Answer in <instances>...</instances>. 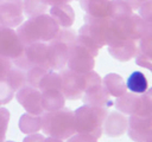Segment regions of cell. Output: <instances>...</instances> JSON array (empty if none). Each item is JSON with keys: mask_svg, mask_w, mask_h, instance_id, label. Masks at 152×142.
I'll return each instance as SVG.
<instances>
[{"mask_svg": "<svg viewBox=\"0 0 152 142\" xmlns=\"http://www.w3.org/2000/svg\"><path fill=\"white\" fill-rule=\"evenodd\" d=\"M42 130L45 135L66 140L76 134L74 111L62 108L55 111H44L42 115Z\"/></svg>", "mask_w": 152, "mask_h": 142, "instance_id": "6da1fadb", "label": "cell"}, {"mask_svg": "<svg viewBox=\"0 0 152 142\" xmlns=\"http://www.w3.org/2000/svg\"><path fill=\"white\" fill-rule=\"evenodd\" d=\"M108 108L82 105L74 111L76 133L87 134L95 138L102 135V125L108 114Z\"/></svg>", "mask_w": 152, "mask_h": 142, "instance_id": "7a4b0ae2", "label": "cell"}, {"mask_svg": "<svg viewBox=\"0 0 152 142\" xmlns=\"http://www.w3.org/2000/svg\"><path fill=\"white\" fill-rule=\"evenodd\" d=\"M84 25L78 30V34H83L93 39L97 46L101 49L106 46L110 37L112 19L107 18H95L88 14L84 15Z\"/></svg>", "mask_w": 152, "mask_h": 142, "instance_id": "3957f363", "label": "cell"}, {"mask_svg": "<svg viewBox=\"0 0 152 142\" xmlns=\"http://www.w3.org/2000/svg\"><path fill=\"white\" fill-rule=\"evenodd\" d=\"M62 78V92L65 99L75 101L82 98L86 89H87V77L86 72H76L70 69H62L61 72Z\"/></svg>", "mask_w": 152, "mask_h": 142, "instance_id": "277c9868", "label": "cell"}, {"mask_svg": "<svg viewBox=\"0 0 152 142\" xmlns=\"http://www.w3.org/2000/svg\"><path fill=\"white\" fill-rule=\"evenodd\" d=\"M68 69L76 72H88L91 71L95 66V57L77 43H72L69 45V53L66 60Z\"/></svg>", "mask_w": 152, "mask_h": 142, "instance_id": "5b68a950", "label": "cell"}, {"mask_svg": "<svg viewBox=\"0 0 152 142\" xmlns=\"http://www.w3.org/2000/svg\"><path fill=\"white\" fill-rule=\"evenodd\" d=\"M24 49L15 30L0 25V56L13 60L23 53Z\"/></svg>", "mask_w": 152, "mask_h": 142, "instance_id": "8992f818", "label": "cell"}, {"mask_svg": "<svg viewBox=\"0 0 152 142\" xmlns=\"http://www.w3.org/2000/svg\"><path fill=\"white\" fill-rule=\"evenodd\" d=\"M127 134L134 142H145L152 137V115H129Z\"/></svg>", "mask_w": 152, "mask_h": 142, "instance_id": "52a82bcc", "label": "cell"}, {"mask_svg": "<svg viewBox=\"0 0 152 142\" xmlns=\"http://www.w3.org/2000/svg\"><path fill=\"white\" fill-rule=\"evenodd\" d=\"M14 96L26 112L39 116L44 112V109L42 106V91L38 88L25 85L19 89Z\"/></svg>", "mask_w": 152, "mask_h": 142, "instance_id": "ba28073f", "label": "cell"}, {"mask_svg": "<svg viewBox=\"0 0 152 142\" xmlns=\"http://www.w3.org/2000/svg\"><path fill=\"white\" fill-rule=\"evenodd\" d=\"M23 20V0H0V25L14 28Z\"/></svg>", "mask_w": 152, "mask_h": 142, "instance_id": "9c48e42d", "label": "cell"}, {"mask_svg": "<svg viewBox=\"0 0 152 142\" xmlns=\"http://www.w3.org/2000/svg\"><path fill=\"white\" fill-rule=\"evenodd\" d=\"M31 19L33 21V26H34L36 33L38 36V39H39V41H43V43L51 41L55 38V36L57 34L58 30L61 28L57 25V22L52 19V17L48 13L40 14V15L31 18Z\"/></svg>", "mask_w": 152, "mask_h": 142, "instance_id": "30bf717a", "label": "cell"}, {"mask_svg": "<svg viewBox=\"0 0 152 142\" xmlns=\"http://www.w3.org/2000/svg\"><path fill=\"white\" fill-rule=\"evenodd\" d=\"M128 118L120 111H109L104 118L102 131L109 137H119L127 131Z\"/></svg>", "mask_w": 152, "mask_h": 142, "instance_id": "8fae6325", "label": "cell"}, {"mask_svg": "<svg viewBox=\"0 0 152 142\" xmlns=\"http://www.w3.org/2000/svg\"><path fill=\"white\" fill-rule=\"evenodd\" d=\"M107 46L109 54L119 62L131 60L133 57H135L138 51V45L135 40L132 39H118L112 41Z\"/></svg>", "mask_w": 152, "mask_h": 142, "instance_id": "7c38bea8", "label": "cell"}, {"mask_svg": "<svg viewBox=\"0 0 152 142\" xmlns=\"http://www.w3.org/2000/svg\"><path fill=\"white\" fill-rule=\"evenodd\" d=\"M82 101L86 105H90V106L109 108L114 105V101L112 99V96L106 91L102 83L88 88L82 96Z\"/></svg>", "mask_w": 152, "mask_h": 142, "instance_id": "4fadbf2b", "label": "cell"}, {"mask_svg": "<svg viewBox=\"0 0 152 142\" xmlns=\"http://www.w3.org/2000/svg\"><path fill=\"white\" fill-rule=\"evenodd\" d=\"M69 45L61 41H49L48 44V62L51 70L58 71L66 66Z\"/></svg>", "mask_w": 152, "mask_h": 142, "instance_id": "5bb4252c", "label": "cell"}, {"mask_svg": "<svg viewBox=\"0 0 152 142\" xmlns=\"http://www.w3.org/2000/svg\"><path fill=\"white\" fill-rule=\"evenodd\" d=\"M23 53L31 66H42V67H46L51 70L49 66V62H48V44L46 43L39 41V43H33L31 45H27L25 46Z\"/></svg>", "mask_w": 152, "mask_h": 142, "instance_id": "9a60e30c", "label": "cell"}, {"mask_svg": "<svg viewBox=\"0 0 152 142\" xmlns=\"http://www.w3.org/2000/svg\"><path fill=\"white\" fill-rule=\"evenodd\" d=\"M52 19L57 22L61 28L71 27L75 21V12L69 4H61L51 6L50 13Z\"/></svg>", "mask_w": 152, "mask_h": 142, "instance_id": "2e32d148", "label": "cell"}, {"mask_svg": "<svg viewBox=\"0 0 152 142\" xmlns=\"http://www.w3.org/2000/svg\"><path fill=\"white\" fill-rule=\"evenodd\" d=\"M140 105V95L126 91L120 97H116L114 101V106L118 111L124 115H133L138 111Z\"/></svg>", "mask_w": 152, "mask_h": 142, "instance_id": "e0dca14e", "label": "cell"}, {"mask_svg": "<svg viewBox=\"0 0 152 142\" xmlns=\"http://www.w3.org/2000/svg\"><path fill=\"white\" fill-rule=\"evenodd\" d=\"M80 5L86 14L95 18L109 17L110 0H80Z\"/></svg>", "mask_w": 152, "mask_h": 142, "instance_id": "ac0fdd59", "label": "cell"}, {"mask_svg": "<svg viewBox=\"0 0 152 142\" xmlns=\"http://www.w3.org/2000/svg\"><path fill=\"white\" fill-rule=\"evenodd\" d=\"M102 85L112 97H120L127 91L126 80L118 73L110 72L102 78Z\"/></svg>", "mask_w": 152, "mask_h": 142, "instance_id": "d6986e66", "label": "cell"}, {"mask_svg": "<svg viewBox=\"0 0 152 142\" xmlns=\"http://www.w3.org/2000/svg\"><path fill=\"white\" fill-rule=\"evenodd\" d=\"M65 97L61 90H46L42 92V106L44 111H55L64 108Z\"/></svg>", "mask_w": 152, "mask_h": 142, "instance_id": "ffe728a7", "label": "cell"}, {"mask_svg": "<svg viewBox=\"0 0 152 142\" xmlns=\"http://www.w3.org/2000/svg\"><path fill=\"white\" fill-rule=\"evenodd\" d=\"M126 88L128 91L141 95L148 89V82L141 71H133L126 79Z\"/></svg>", "mask_w": 152, "mask_h": 142, "instance_id": "44dd1931", "label": "cell"}, {"mask_svg": "<svg viewBox=\"0 0 152 142\" xmlns=\"http://www.w3.org/2000/svg\"><path fill=\"white\" fill-rule=\"evenodd\" d=\"M18 127L21 133L24 134H34L38 133L42 129V117L39 115H32V114H23L19 118Z\"/></svg>", "mask_w": 152, "mask_h": 142, "instance_id": "7402d4cb", "label": "cell"}, {"mask_svg": "<svg viewBox=\"0 0 152 142\" xmlns=\"http://www.w3.org/2000/svg\"><path fill=\"white\" fill-rule=\"evenodd\" d=\"M8 84L10 86L17 92L19 89H21L23 86L27 85V82H26V71L25 70H21L19 69L18 66L13 65L10 67L8 72L6 73L5 78H4Z\"/></svg>", "mask_w": 152, "mask_h": 142, "instance_id": "603a6c76", "label": "cell"}, {"mask_svg": "<svg viewBox=\"0 0 152 142\" xmlns=\"http://www.w3.org/2000/svg\"><path fill=\"white\" fill-rule=\"evenodd\" d=\"M49 4L46 2V0H23L24 14L28 19L46 13Z\"/></svg>", "mask_w": 152, "mask_h": 142, "instance_id": "cb8c5ba5", "label": "cell"}, {"mask_svg": "<svg viewBox=\"0 0 152 142\" xmlns=\"http://www.w3.org/2000/svg\"><path fill=\"white\" fill-rule=\"evenodd\" d=\"M133 14V9L125 0H110L109 18L113 20L125 19Z\"/></svg>", "mask_w": 152, "mask_h": 142, "instance_id": "d4e9b609", "label": "cell"}, {"mask_svg": "<svg viewBox=\"0 0 152 142\" xmlns=\"http://www.w3.org/2000/svg\"><path fill=\"white\" fill-rule=\"evenodd\" d=\"M38 89L43 92L46 90H61L62 89V78L61 75L55 70H49L42 78ZM62 91V90H61Z\"/></svg>", "mask_w": 152, "mask_h": 142, "instance_id": "484cf974", "label": "cell"}, {"mask_svg": "<svg viewBox=\"0 0 152 142\" xmlns=\"http://www.w3.org/2000/svg\"><path fill=\"white\" fill-rule=\"evenodd\" d=\"M48 71H49V69L42 67V66H32L31 69H28L26 71V82H27V85H31L33 88H38L42 78L44 77V75Z\"/></svg>", "mask_w": 152, "mask_h": 142, "instance_id": "4316f807", "label": "cell"}, {"mask_svg": "<svg viewBox=\"0 0 152 142\" xmlns=\"http://www.w3.org/2000/svg\"><path fill=\"white\" fill-rule=\"evenodd\" d=\"M135 114L142 116L152 115V88L147 89L144 93L140 95V105Z\"/></svg>", "mask_w": 152, "mask_h": 142, "instance_id": "83f0119b", "label": "cell"}, {"mask_svg": "<svg viewBox=\"0 0 152 142\" xmlns=\"http://www.w3.org/2000/svg\"><path fill=\"white\" fill-rule=\"evenodd\" d=\"M138 53L152 59V33H144L138 43Z\"/></svg>", "mask_w": 152, "mask_h": 142, "instance_id": "f1b7e54d", "label": "cell"}, {"mask_svg": "<svg viewBox=\"0 0 152 142\" xmlns=\"http://www.w3.org/2000/svg\"><path fill=\"white\" fill-rule=\"evenodd\" d=\"M76 37H77L76 32L74 30H71L70 27L59 28L57 34L52 39V41H61V43H64L66 45H70V44H72L76 40Z\"/></svg>", "mask_w": 152, "mask_h": 142, "instance_id": "f546056e", "label": "cell"}, {"mask_svg": "<svg viewBox=\"0 0 152 142\" xmlns=\"http://www.w3.org/2000/svg\"><path fill=\"white\" fill-rule=\"evenodd\" d=\"M75 43H77L78 45H81V46H83L84 49H87V50L93 54V57H97L100 47H99L97 44H96L93 39H90L89 37L83 36V34H77Z\"/></svg>", "mask_w": 152, "mask_h": 142, "instance_id": "4dcf8cb0", "label": "cell"}, {"mask_svg": "<svg viewBox=\"0 0 152 142\" xmlns=\"http://www.w3.org/2000/svg\"><path fill=\"white\" fill-rule=\"evenodd\" d=\"M15 91L10 86L5 79H0V103L1 105L7 104L14 97Z\"/></svg>", "mask_w": 152, "mask_h": 142, "instance_id": "1f68e13d", "label": "cell"}, {"mask_svg": "<svg viewBox=\"0 0 152 142\" xmlns=\"http://www.w3.org/2000/svg\"><path fill=\"white\" fill-rule=\"evenodd\" d=\"M8 122H10V111H8V109H6L4 106H0V142L5 141Z\"/></svg>", "mask_w": 152, "mask_h": 142, "instance_id": "d6a6232c", "label": "cell"}, {"mask_svg": "<svg viewBox=\"0 0 152 142\" xmlns=\"http://www.w3.org/2000/svg\"><path fill=\"white\" fill-rule=\"evenodd\" d=\"M138 12L145 24H152V0L144 1L138 8Z\"/></svg>", "mask_w": 152, "mask_h": 142, "instance_id": "836d02e7", "label": "cell"}, {"mask_svg": "<svg viewBox=\"0 0 152 142\" xmlns=\"http://www.w3.org/2000/svg\"><path fill=\"white\" fill-rule=\"evenodd\" d=\"M66 142H97V138L87 135V134H74L69 138H66Z\"/></svg>", "mask_w": 152, "mask_h": 142, "instance_id": "e575fe53", "label": "cell"}, {"mask_svg": "<svg viewBox=\"0 0 152 142\" xmlns=\"http://www.w3.org/2000/svg\"><path fill=\"white\" fill-rule=\"evenodd\" d=\"M11 66H12V60L0 56V79L5 78V76L8 72Z\"/></svg>", "mask_w": 152, "mask_h": 142, "instance_id": "d590c367", "label": "cell"}, {"mask_svg": "<svg viewBox=\"0 0 152 142\" xmlns=\"http://www.w3.org/2000/svg\"><path fill=\"white\" fill-rule=\"evenodd\" d=\"M44 140H45L44 135L38 134V133H34V134H28L23 140V142H44Z\"/></svg>", "mask_w": 152, "mask_h": 142, "instance_id": "8d00e7d4", "label": "cell"}, {"mask_svg": "<svg viewBox=\"0 0 152 142\" xmlns=\"http://www.w3.org/2000/svg\"><path fill=\"white\" fill-rule=\"evenodd\" d=\"M129 6H131V8L134 11V9H138L140 6H141V4L144 2L142 0H125Z\"/></svg>", "mask_w": 152, "mask_h": 142, "instance_id": "74e56055", "label": "cell"}, {"mask_svg": "<svg viewBox=\"0 0 152 142\" xmlns=\"http://www.w3.org/2000/svg\"><path fill=\"white\" fill-rule=\"evenodd\" d=\"M72 0H46V2L50 6H55V5H61V4H69Z\"/></svg>", "mask_w": 152, "mask_h": 142, "instance_id": "f35d334b", "label": "cell"}, {"mask_svg": "<svg viewBox=\"0 0 152 142\" xmlns=\"http://www.w3.org/2000/svg\"><path fill=\"white\" fill-rule=\"evenodd\" d=\"M44 142H63V140H59V138H56V137H51V136H49V137H45Z\"/></svg>", "mask_w": 152, "mask_h": 142, "instance_id": "ab89813d", "label": "cell"}, {"mask_svg": "<svg viewBox=\"0 0 152 142\" xmlns=\"http://www.w3.org/2000/svg\"><path fill=\"white\" fill-rule=\"evenodd\" d=\"M144 33H152V24H145V32Z\"/></svg>", "mask_w": 152, "mask_h": 142, "instance_id": "60d3db41", "label": "cell"}, {"mask_svg": "<svg viewBox=\"0 0 152 142\" xmlns=\"http://www.w3.org/2000/svg\"><path fill=\"white\" fill-rule=\"evenodd\" d=\"M145 142H152V137H151V138H148V140H147V141H145Z\"/></svg>", "mask_w": 152, "mask_h": 142, "instance_id": "b9f144b4", "label": "cell"}, {"mask_svg": "<svg viewBox=\"0 0 152 142\" xmlns=\"http://www.w3.org/2000/svg\"><path fill=\"white\" fill-rule=\"evenodd\" d=\"M4 142H14V141H4Z\"/></svg>", "mask_w": 152, "mask_h": 142, "instance_id": "7bdbcfd3", "label": "cell"}, {"mask_svg": "<svg viewBox=\"0 0 152 142\" xmlns=\"http://www.w3.org/2000/svg\"><path fill=\"white\" fill-rule=\"evenodd\" d=\"M0 106H1V103H0Z\"/></svg>", "mask_w": 152, "mask_h": 142, "instance_id": "ee69618b", "label": "cell"}, {"mask_svg": "<svg viewBox=\"0 0 152 142\" xmlns=\"http://www.w3.org/2000/svg\"><path fill=\"white\" fill-rule=\"evenodd\" d=\"M142 1H146V0H142Z\"/></svg>", "mask_w": 152, "mask_h": 142, "instance_id": "f6af8a7d", "label": "cell"}]
</instances>
